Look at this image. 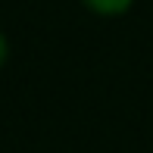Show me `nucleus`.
<instances>
[{"label":"nucleus","mask_w":153,"mask_h":153,"mask_svg":"<svg viewBox=\"0 0 153 153\" xmlns=\"http://www.w3.org/2000/svg\"><path fill=\"white\" fill-rule=\"evenodd\" d=\"M81 3L88 6L91 13H97V16H119V13H125L134 0H81Z\"/></svg>","instance_id":"nucleus-1"},{"label":"nucleus","mask_w":153,"mask_h":153,"mask_svg":"<svg viewBox=\"0 0 153 153\" xmlns=\"http://www.w3.org/2000/svg\"><path fill=\"white\" fill-rule=\"evenodd\" d=\"M6 56H10V44H6V34L0 31V66L6 62Z\"/></svg>","instance_id":"nucleus-2"}]
</instances>
